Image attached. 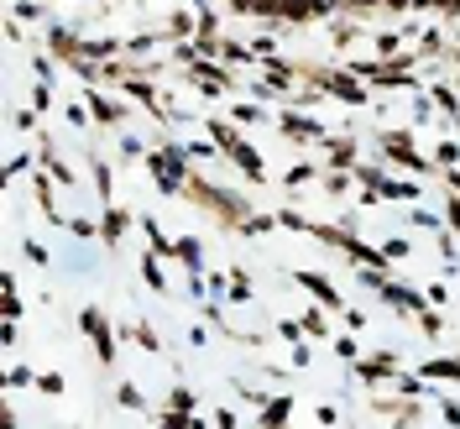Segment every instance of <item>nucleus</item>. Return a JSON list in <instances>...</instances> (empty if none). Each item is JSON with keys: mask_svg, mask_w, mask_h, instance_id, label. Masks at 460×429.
Segmentation results:
<instances>
[{"mask_svg": "<svg viewBox=\"0 0 460 429\" xmlns=\"http://www.w3.org/2000/svg\"><path fill=\"white\" fill-rule=\"evenodd\" d=\"M387 5H408V0H387Z\"/></svg>", "mask_w": 460, "mask_h": 429, "instance_id": "obj_1", "label": "nucleus"}]
</instances>
